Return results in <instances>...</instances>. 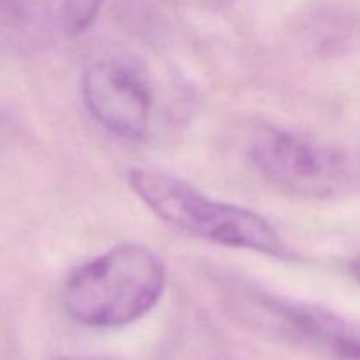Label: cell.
Segmentation results:
<instances>
[{
	"mask_svg": "<svg viewBox=\"0 0 360 360\" xmlns=\"http://www.w3.org/2000/svg\"><path fill=\"white\" fill-rule=\"evenodd\" d=\"M207 2H214V4H224V2H227V0H207Z\"/></svg>",
	"mask_w": 360,
	"mask_h": 360,
	"instance_id": "obj_9",
	"label": "cell"
},
{
	"mask_svg": "<svg viewBox=\"0 0 360 360\" xmlns=\"http://www.w3.org/2000/svg\"><path fill=\"white\" fill-rule=\"evenodd\" d=\"M56 360H115V359H108V357H60Z\"/></svg>",
	"mask_w": 360,
	"mask_h": 360,
	"instance_id": "obj_7",
	"label": "cell"
},
{
	"mask_svg": "<svg viewBox=\"0 0 360 360\" xmlns=\"http://www.w3.org/2000/svg\"><path fill=\"white\" fill-rule=\"evenodd\" d=\"M127 181L151 213L178 231L229 248L288 257L276 229L255 211L211 199L185 179L157 169H130Z\"/></svg>",
	"mask_w": 360,
	"mask_h": 360,
	"instance_id": "obj_2",
	"label": "cell"
},
{
	"mask_svg": "<svg viewBox=\"0 0 360 360\" xmlns=\"http://www.w3.org/2000/svg\"><path fill=\"white\" fill-rule=\"evenodd\" d=\"M354 274H355V278L360 281V259L354 264Z\"/></svg>",
	"mask_w": 360,
	"mask_h": 360,
	"instance_id": "obj_8",
	"label": "cell"
},
{
	"mask_svg": "<svg viewBox=\"0 0 360 360\" xmlns=\"http://www.w3.org/2000/svg\"><path fill=\"white\" fill-rule=\"evenodd\" d=\"M81 94L91 118L122 139L150 132L153 90L146 72L125 58H98L84 69Z\"/></svg>",
	"mask_w": 360,
	"mask_h": 360,
	"instance_id": "obj_3",
	"label": "cell"
},
{
	"mask_svg": "<svg viewBox=\"0 0 360 360\" xmlns=\"http://www.w3.org/2000/svg\"><path fill=\"white\" fill-rule=\"evenodd\" d=\"M248 153L267 181L290 193H329L343 171L341 158L333 150L276 127L260 129L250 141Z\"/></svg>",
	"mask_w": 360,
	"mask_h": 360,
	"instance_id": "obj_4",
	"label": "cell"
},
{
	"mask_svg": "<svg viewBox=\"0 0 360 360\" xmlns=\"http://www.w3.org/2000/svg\"><path fill=\"white\" fill-rule=\"evenodd\" d=\"M105 0H62L58 23L65 37L84 34L97 20Z\"/></svg>",
	"mask_w": 360,
	"mask_h": 360,
	"instance_id": "obj_6",
	"label": "cell"
},
{
	"mask_svg": "<svg viewBox=\"0 0 360 360\" xmlns=\"http://www.w3.org/2000/svg\"><path fill=\"white\" fill-rule=\"evenodd\" d=\"M269 308L311 343L320 345L340 357L360 359L359 327L315 306L274 301Z\"/></svg>",
	"mask_w": 360,
	"mask_h": 360,
	"instance_id": "obj_5",
	"label": "cell"
},
{
	"mask_svg": "<svg viewBox=\"0 0 360 360\" xmlns=\"http://www.w3.org/2000/svg\"><path fill=\"white\" fill-rule=\"evenodd\" d=\"M165 283L157 253L127 243L70 273L62 290L63 308L83 326L115 329L146 316L164 295Z\"/></svg>",
	"mask_w": 360,
	"mask_h": 360,
	"instance_id": "obj_1",
	"label": "cell"
}]
</instances>
